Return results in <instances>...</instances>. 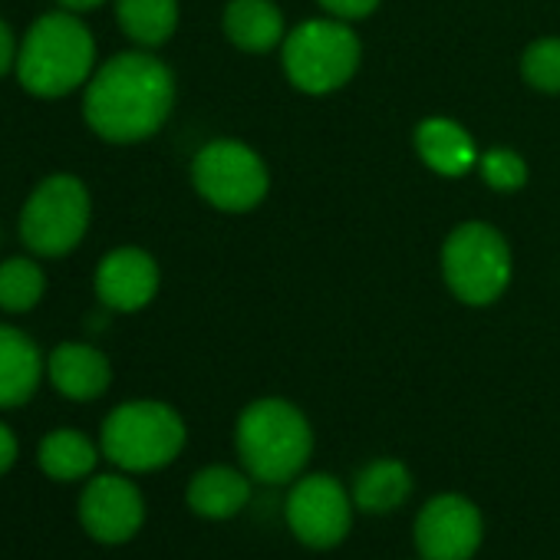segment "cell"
I'll return each mask as SVG.
<instances>
[{"mask_svg":"<svg viewBox=\"0 0 560 560\" xmlns=\"http://www.w3.org/2000/svg\"><path fill=\"white\" fill-rule=\"evenodd\" d=\"M175 106L172 70L142 50L106 60L86 83V126L116 145H132L155 136Z\"/></svg>","mask_w":560,"mask_h":560,"instance_id":"cell-1","label":"cell"},{"mask_svg":"<svg viewBox=\"0 0 560 560\" xmlns=\"http://www.w3.org/2000/svg\"><path fill=\"white\" fill-rule=\"evenodd\" d=\"M234 448L254 481L288 485L314 455V429L294 402L257 399L237 416Z\"/></svg>","mask_w":560,"mask_h":560,"instance_id":"cell-2","label":"cell"},{"mask_svg":"<svg viewBox=\"0 0 560 560\" xmlns=\"http://www.w3.org/2000/svg\"><path fill=\"white\" fill-rule=\"evenodd\" d=\"M96 67V40L86 24L70 14H44L18 50V80L31 96L60 100L90 83Z\"/></svg>","mask_w":560,"mask_h":560,"instance_id":"cell-3","label":"cell"},{"mask_svg":"<svg viewBox=\"0 0 560 560\" xmlns=\"http://www.w3.org/2000/svg\"><path fill=\"white\" fill-rule=\"evenodd\" d=\"M185 419L159 399H132L116 406L103 429L100 448L126 475H145L172 465L185 448Z\"/></svg>","mask_w":560,"mask_h":560,"instance_id":"cell-4","label":"cell"},{"mask_svg":"<svg viewBox=\"0 0 560 560\" xmlns=\"http://www.w3.org/2000/svg\"><path fill=\"white\" fill-rule=\"evenodd\" d=\"M360 37L347 21H304L284 37V73L311 96H327L353 80L360 70Z\"/></svg>","mask_w":560,"mask_h":560,"instance_id":"cell-5","label":"cell"},{"mask_svg":"<svg viewBox=\"0 0 560 560\" xmlns=\"http://www.w3.org/2000/svg\"><path fill=\"white\" fill-rule=\"evenodd\" d=\"M442 273L462 304H494L511 284V247L491 224L468 221L448 234L442 247Z\"/></svg>","mask_w":560,"mask_h":560,"instance_id":"cell-6","label":"cell"},{"mask_svg":"<svg viewBox=\"0 0 560 560\" xmlns=\"http://www.w3.org/2000/svg\"><path fill=\"white\" fill-rule=\"evenodd\" d=\"M90 211V191L77 175H50L31 191L21 211V241L40 257H63L86 237Z\"/></svg>","mask_w":560,"mask_h":560,"instance_id":"cell-7","label":"cell"},{"mask_svg":"<svg viewBox=\"0 0 560 560\" xmlns=\"http://www.w3.org/2000/svg\"><path fill=\"white\" fill-rule=\"evenodd\" d=\"M191 182L198 188V195L214 205L218 211H250L264 201L270 175L264 159L234 139H218L208 142L195 162H191Z\"/></svg>","mask_w":560,"mask_h":560,"instance_id":"cell-8","label":"cell"},{"mask_svg":"<svg viewBox=\"0 0 560 560\" xmlns=\"http://www.w3.org/2000/svg\"><path fill=\"white\" fill-rule=\"evenodd\" d=\"M284 517L304 547L330 550L353 527V494L334 475H304L284 501Z\"/></svg>","mask_w":560,"mask_h":560,"instance_id":"cell-9","label":"cell"},{"mask_svg":"<svg viewBox=\"0 0 560 560\" xmlns=\"http://www.w3.org/2000/svg\"><path fill=\"white\" fill-rule=\"evenodd\" d=\"M77 517L96 544H129L145 524V498L126 471L93 475L80 491Z\"/></svg>","mask_w":560,"mask_h":560,"instance_id":"cell-10","label":"cell"},{"mask_svg":"<svg viewBox=\"0 0 560 560\" xmlns=\"http://www.w3.org/2000/svg\"><path fill=\"white\" fill-rule=\"evenodd\" d=\"M481 537L485 521L478 504L455 491L429 498L412 527L419 560H471L481 547Z\"/></svg>","mask_w":560,"mask_h":560,"instance_id":"cell-11","label":"cell"},{"mask_svg":"<svg viewBox=\"0 0 560 560\" xmlns=\"http://www.w3.org/2000/svg\"><path fill=\"white\" fill-rule=\"evenodd\" d=\"M96 294L109 311L136 314L159 294V264L139 247H116L96 267Z\"/></svg>","mask_w":560,"mask_h":560,"instance_id":"cell-12","label":"cell"},{"mask_svg":"<svg viewBox=\"0 0 560 560\" xmlns=\"http://www.w3.org/2000/svg\"><path fill=\"white\" fill-rule=\"evenodd\" d=\"M47 380L63 399L93 402L109 389L113 366L93 343H60L47 357Z\"/></svg>","mask_w":560,"mask_h":560,"instance_id":"cell-13","label":"cell"},{"mask_svg":"<svg viewBox=\"0 0 560 560\" xmlns=\"http://www.w3.org/2000/svg\"><path fill=\"white\" fill-rule=\"evenodd\" d=\"M44 380V357L37 343L18 330L0 324V409H18L34 399Z\"/></svg>","mask_w":560,"mask_h":560,"instance_id":"cell-14","label":"cell"},{"mask_svg":"<svg viewBox=\"0 0 560 560\" xmlns=\"http://www.w3.org/2000/svg\"><path fill=\"white\" fill-rule=\"evenodd\" d=\"M185 501L205 521H228L250 501V475L231 465H208L188 481Z\"/></svg>","mask_w":560,"mask_h":560,"instance_id":"cell-15","label":"cell"},{"mask_svg":"<svg viewBox=\"0 0 560 560\" xmlns=\"http://www.w3.org/2000/svg\"><path fill=\"white\" fill-rule=\"evenodd\" d=\"M416 149H419V159L432 172L448 175V178L468 175L478 165V149H475L471 136L458 122L442 119V116L419 122V129H416Z\"/></svg>","mask_w":560,"mask_h":560,"instance_id":"cell-16","label":"cell"},{"mask_svg":"<svg viewBox=\"0 0 560 560\" xmlns=\"http://www.w3.org/2000/svg\"><path fill=\"white\" fill-rule=\"evenodd\" d=\"M224 34L244 54H267L284 44V14L270 0H231L224 11Z\"/></svg>","mask_w":560,"mask_h":560,"instance_id":"cell-17","label":"cell"},{"mask_svg":"<svg viewBox=\"0 0 560 560\" xmlns=\"http://www.w3.org/2000/svg\"><path fill=\"white\" fill-rule=\"evenodd\" d=\"M103 448L80 429H54L37 445V465L50 481L93 478Z\"/></svg>","mask_w":560,"mask_h":560,"instance_id":"cell-18","label":"cell"},{"mask_svg":"<svg viewBox=\"0 0 560 560\" xmlns=\"http://www.w3.org/2000/svg\"><path fill=\"white\" fill-rule=\"evenodd\" d=\"M353 504L366 514H389L412 494V475L399 458H376L360 468L353 481Z\"/></svg>","mask_w":560,"mask_h":560,"instance_id":"cell-19","label":"cell"},{"mask_svg":"<svg viewBox=\"0 0 560 560\" xmlns=\"http://www.w3.org/2000/svg\"><path fill=\"white\" fill-rule=\"evenodd\" d=\"M116 21L139 47H162L178 27V0H116Z\"/></svg>","mask_w":560,"mask_h":560,"instance_id":"cell-20","label":"cell"},{"mask_svg":"<svg viewBox=\"0 0 560 560\" xmlns=\"http://www.w3.org/2000/svg\"><path fill=\"white\" fill-rule=\"evenodd\" d=\"M47 291L44 267L31 257H8L0 264V311L27 314L40 304Z\"/></svg>","mask_w":560,"mask_h":560,"instance_id":"cell-21","label":"cell"},{"mask_svg":"<svg viewBox=\"0 0 560 560\" xmlns=\"http://www.w3.org/2000/svg\"><path fill=\"white\" fill-rule=\"evenodd\" d=\"M524 80L540 93H560V37H544L530 44L521 57Z\"/></svg>","mask_w":560,"mask_h":560,"instance_id":"cell-22","label":"cell"},{"mask_svg":"<svg viewBox=\"0 0 560 560\" xmlns=\"http://www.w3.org/2000/svg\"><path fill=\"white\" fill-rule=\"evenodd\" d=\"M481 178L494 188V191H517L527 182V165L517 152L511 149H488L478 159Z\"/></svg>","mask_w":560,"mask_h":560,"instance_id":"cell-23","label":"cell"},{"mask_svg":"<svg viewBox=\"0 0 560 560\" xmlns=\"http://www.w3.org/2000/svg\"><path fill=\"white\" fill-rule=\"evenodd\" d=\"M317 4L337 21H363L380 8V0H317Z\"/></svg>","mask_w":560,"mask_h":560,"instance_id":"cell-24","label":"cell"},{"mask_svg":"<svg viewBox=\"0 0 560 560\" xmlns=\"http://www.w3.org/2000/svg\"><path fill=\"white\" fill-rule=\"evenodd\" d=\"M18 455H21V445H18L14 429L8 422H0V478L18 465Z\"/></svg>","mask_w":560,"mask_h":560,"instance_id":"cell-25","label":"cell"},{"mask_svg":"<svg viewBox=\"0 0 560 560\" xmlns=\"http://www.w3.org/2000/svg\"><path fill=\"white\" fill-rule=\"evenodd\" d=\"M18 40H14V34H11V27L0 21V77H8L14 67H18Z\"/></svg>","mask_w":560,"mask_h":560,"instance_id":"cell-26","label":"cell"},{"mask_svg":"<svg viewBox=\"0 0 560 560\" xmlns=\"http://www.w3.org/2000/svg\"><path fill=\"white\" fill-rule=\"evenodd\" d=\"M103 4H106V0H60V8L70 11V14H86V11H96Z\"/></svg>","mask_w":560,"mask_h":560,"instance_id":"cell-27","label":"cell"}]
</instances>
